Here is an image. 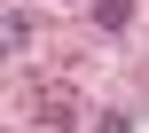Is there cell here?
<instances>
[{
	"label": "cell",
	"instance_id": "1",
	"mask_svg": "<svg viewBox=\"0 0 149 133\" xmlns=\"http://www.w3.org/2000/svg\"><path fill=\"white\" fill-rule=\"evenodd\" d=\"M31 118H39V133H79V102H71V86H39V94H31Z\"/></svg>",
	"mask_w": 149,
	"mask_h": 133
},
{
	"label": "cell",
	"instance_id": "2",
	"mask_svg": "<svg viewBox=\"0 0 149 133\" xmlns=\"http://www.w3.org/2000/svg\"><path fill=\"white\" fill-rule=\"evenodd\" d=\"M134 24V0H94V31H126Z\"/></svg>",
	"mask_w": 149,
	"mask_h": 133
},
{
	"label": "cell",
	"instance_id": "4",
	"mask_svg": "<svg viewBox=\"0 0 149 133\" xmlns=\"http://www.w3.org/2000/svg\"><path fill=\"white\" fill-rule=\"evenodd\" d=\"M94 133H134V118H126V110H102V118H94Z\"/></svg>",
	"mask_w": 149,
	"mask_h": 133
},
{
	"label": "cell",
	"instance_id": "3",
	"mask_svg": "<svg viewBox=\"0 0 149 133\" xmlns=\"http://www.w3.org/2000/svg\"><path fill=\"white\" fill-rule=\"evenodd\" d=\"M8 47H16V55L31 47V16H24V8H8Z\"/></svg>",
	"mask_w": 149,
	"mask_h": 133
}]
</instances>
